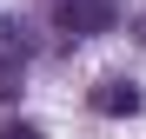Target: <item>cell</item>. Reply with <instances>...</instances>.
<instances>
[{
	"mask_svg": "<svg viewBox=\"0 0 146 139\" xmlns=\"http://www.w3.org/2000/svg\"><path fill=\"white\" fill-rule=\"evenodd\" d=\"M113 27V0H60V33L86 40V33H106Z\"/></svg>",
	"mask_w": 146,
	"mask_h": 139,
	"instance_id": "cell-1",
	"label": "cell"
},
{
	"mask_svg": "<svg viewBox=\"0 0 146 139\" xmlns=\"http://www.w3.org/2000/svg\"><path fill=\"white\" fill-rule=\"evenodd\" d=\"M93 106L106 113V119H126V113H139V93L126 80H100V93H93Z\"/></svg>",
	"mask_w": 146,
	"mask_h": 139,
	"instance_id": "cell-2",
	"label": "cell"
},
{
	"mask_svg": "<svg viewBox=\"0 0 146 139\" xmlns=\"http://www.w3.org/2000/svg\"><path fill=\"white\" fill-rule=\"evenodd\" d=\"M0 139H40L33 126H0Z\"/></svg>",
	"mask_w": 146,
	"mask_h": 139,
	"instance_id": "cell-4",
	"label": "cell"
},
{
	"mask_svg": "<svg viewBox=\"0 0 146 139\" xmlns=\"http://www.w3.org/2000/svg\"><path fill=\"white\" fill-rule=\"evenodd\" d=\"M20 80H27V66H20V53H0V99H13Z\"/></svg>",
	"mask_w": 146,
	"mask_h": 139,
	"instance_id": "cell-3",
	"label": "cell"
}]
</instances>
